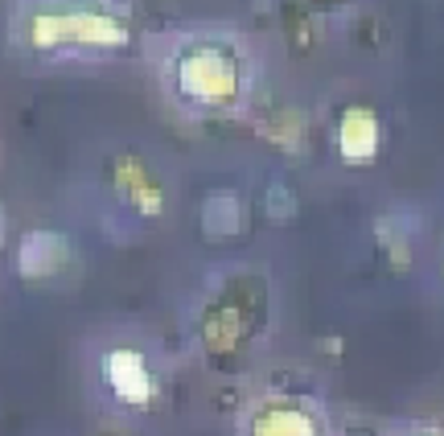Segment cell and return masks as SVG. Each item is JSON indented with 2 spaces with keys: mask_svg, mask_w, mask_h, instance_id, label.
Returning a JSON list of instances; mask_svg holds the SVG:
<instances>
[{
  "mask_svg": "<svg viewBox=\"0 0 444 436\" xmlns=\"http://www.w3.org/2000/svg\"><path fill=\"white\" fill-rule=\"evenodd\" d=\"M17 38L42 54H87L124 49L132 25L111 0H29L17 17Z\"/></svg>",
  "mask_w": 444,
  "mask_h": 436,
  "instance_id": "cell-2",
  "label": "cell"
},
{
  "mask_svg": "<svg viewBox=\"0 0 444 436\" xmlns=\"http://www.w3.org/2000/svg\"><path fill=\"white\" fill-rule=\"evenodd\" d=\"M107 379H111L116 395L128 399V403H148V395H152L148 366L136 350H111L107 354Z\"/></svg>",
  "mask_w": 444,
  "mask_h": 436,
  "instance_id": "cell-4",
  "label": "cell"
},
{
  "mask_svg": "<svg viewBox=\"0 0 444 436\" xmlns=\"http://www.w3.org/2000/svg\"><path fill=\"white\" fill-rule=\"evenodd\" d=\"M383 148V124L370 107L350 103L342 116H338V157L346 165H370Z\"/></svg>",
  "mask_w": 444,
  "mask_h": 436,
  "instance_id": "cell-3",
  "label": "cell"
},
{
  "mask_svg": "<svg viewBox=\"0 0 444 436\" xmlns=\"http://www.w3.org/2000/svg\"><path fill=\"white\" fill-rule=\"evenodd\" d=\"M62 260H66V243L58 235H49V231H38V235H29L21 243V272L25 276H45Z\"/></svg>",
  "mask_w": 444,
  "mask_h": 436,
  "instance_id": "cell-5",
  "label": "cell"
},
{
  "mask_svg": "<svg viewBox=\"0 0 444 436\" xmlns=\"http://www.w3.org/2000/svg\"><path fill=\"white\" fill-rule=\"evenodd\" d=\"M177 103L193 111H230L247 99L251 62L247 49L226 33H189L165 62Z\"/></svg>",
  "mask_w": 444,
  "mask_h": 436,
  "instance_id": "cell-1",
  "label": "cell"
}]
</instances>
